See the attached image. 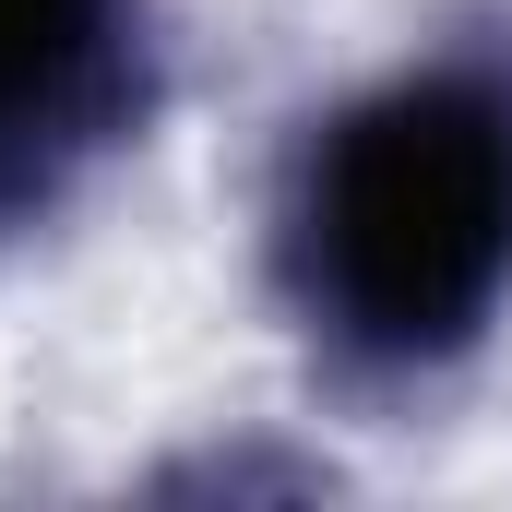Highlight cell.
Listing matches in <instances>:
<instances>
[{
    "label": "cell",
    "instance_id": "6da1fadb",
    "mask_svg": "<svg viewBox=\"0 0 512 512\" xmlns=\"http://www.w3.org/2000/svg\"><path fill=\"white\" fill-rule=\"evenodd\" d=\"M286 274L334 358L429 370L512 286V72L429 60L298 155Z\"/></svg>",
    "mask_w": 512,
    "mask_h": 512
},
{
    "label": "cell",
    "instance_id": "7a4b0ae2",
    "mask_svg": "<svg viewBox=\"0 0 512 512\" xmlns=\"http://www.w3.org/2000/svg\"><path fill=\"white\" fill-rule=\"evenodd\" d=\"M120 108V0H0V191H48V167Z\"/></svg>",
    "mask_w": 512,
    "mask_h": 512
}]
</instances>
